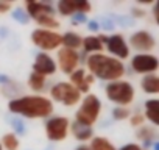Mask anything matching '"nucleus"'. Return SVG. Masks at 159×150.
Masks as SVG:
<instances>
[{
	"mask_svg": "<svg viewBox=\"0 0 159 150\" xmlns=\"http://www.w3.org/2000/svg\"><path fill=\"white\" fill-rule=\"evenodd\" d=\"M8 110L28 119H44L53 113V102L44 96H22L8 103Z\"/></svg>",
	"mask_w": 159,
	"mask_h": 150,
	"instance_id": "f257e3e1",
	"label": "nucleus"
},
{
	"mask_svg": "<svg viewBox=\"0 0 159 150\" xmlns=\"http://www.w3.org/2000/svg\"><path fill=\"white\" fill-rule=\"evenodd\" d=\"M86 66L94 78H100L109 83L122 80V77L125 75V64L105 53L91 55L86 61Z\"/></svg>",
	"mask_w": 159,
	"mask_h": 150,
	"instance_id": "f03ea898",
	"label": "nucleus"
},
{
	"mask_svg": "<svg viewBox=\"0 0 159 150\" xmlns=\"http://www.w3.org/2000/svg\"><path fill=\"white\" fill-rule=\"evenodd\" d=\"M25 13L28 14L30 19L36 21L41 28L44 30H52L55 31L59 27L58 19L55 17V10L50 3H44V2H27L25 3Z\"/></svg>",
	"mask_w": 159,
	"mask_h": 150,
	"instance_id": "7ed1b4c3",
	"label": "nucleus"
},
{
	"mask_svg": "<svg viewBox=\"0 0 159 150\" xmlns=\"http://www.w3.org/2000/svg\"><path fill=\"white\" fill-rule=\"evenodd\" d=\"M102 113V102L95 94H88L81 103H80V108L75 114V122L81 124L84 127H92Z\"/></svg>",
	"mask_w": 159,
	"mask_h": 150,
	"instance_id": "20e7f679",
	"label": "nucleus"
},
{
	"mask_svg": "<svg viewBox=\"0 0 159 150\" xmlns=\"http://www.w3.org/2000/svg\"><path fill=\"white\" fill-rule=\"evenodd\" d=\"M105 94H106V97L112 103H117L119 106L126 108L134 100L136 91H134V88H133V85L129 82H126V80H117V82H111V83L106 85Z\"/></svg>",
	"mask_w": 159,
	"mask_h": 150,
	"instance_id": "39448f33",
	"label": "nucleus"
},
{
	"mask_svg": "<svg viewBox=\"0 0 159 150\" xmlns=\"http://www.w3.org/2000/svg\"><path fill=\"white\" fill-rule=\"evenodd\" d=\"M50 97L64 106H73L81 102V94L69 82H59V83L53 85V88L50 89Z\"/></svg>",
	"mask_w": 159,
	"mask_h": 150,
	"instance_id": "423d86ee",
	"label": "nucleus"
},
{
	"mask_svg": "<svg viewBox=\"0 0 159 150\" xmlns=\"http://www.w3.org/2000/svg\"><path fill=\"white\" fill-rule=\"evenodd\" d=\"M31 42L39 47L41 50L50 52L55 50L61 45V35L52 30H44V28H36L31 31Z\"/></svg>",
	"mask_w": 159,
	"mask_h": 150,
	"instance_id": "0eeeda50",
	"label": "nucleus"
},
{
	"mask_svg": "<svg viewBox=\"0 0 159 150\" xmlns=\"http://www.w3.org/2000/svg\"><path fill=\"white\" fill-rule=\"evenodd\" d=\"M69 130H70V122L64 116H55L45 122V134L53 142L64 141L69 134Z\"/></svg>",
	"mask_w": 159,
	"mask_h": 150,
	"instance_id": "6e6552de",
	"label": "nucleus"
},
{
	"mask_svg": "<svg viewBox=\"0 0 159 150\" xmlns=\"http://www.w3.org/2000/svg\"><path fill=\"white\" fill-rule=\"evenodd\" d=\"M103 44L106 45V50L111 53L109 56H112L119 61H123L129 56V45H128V42L125 41V38L122 35L106 36Z\"/></svg>",
	"mask_w": 159,
	"mask_h": 150,
	"instance_id": "1a4fd4ad",
	"label": "nucleus"
},
{
	"mask_svg": "<svg viewBox=\"0 0 159 150\" xmlns=\"http://www.w3.org/2000/svg\"><path fill=\"white\" fill-rule=\"evenodd\" d=\"M131 67L137 73H154L159 67V59L153 53H137L131 59Z\"/></svg>",
	"mask_w": 159,
	"mask_h": 150,
	"instance_id": "9d476101",
	"label": "nucleus"
},
{
	"mask_svg": "<svg viewBox=\"0 0 159 150\" xmlns=\"http://www.w3.org/2000/svg\"><path fill=\"white\" fill-rule=\"evenodd\" d=\"M58 13L61 16H75V14H88L92 10V5L88 0H81V2H75V0H59L58 5Z\"/></svg>",
	"mask_w": 159,
	"mask_h": 150,
	"instance_id": "9b49d317",
	"label": "nucleus"
},
{
	"mask_svg": "<svg viewBox=\"0 0 159 150\" xmlns=\"http://www.w3.org/2000/svg\"><path fill=\"white\" fill-rule=\"evenodd\" d=\"M129 45L134 50H139L140 53H150L151 50H154L156 47V39L154 36L147 31V30H139L136 33L131 35L129 38Z\"/></svg>",
	"mask_w": 159,
	"mask_h": 150,
	"instance_id": "f8f14e48",
	"label": "nucleus"
},
{
	"mask_svg": "<svg viewBox=\"0 0 159 150\" xmlns=\"http://www.w3.org/2000/svg\"><path fill=\"white\" fill-rule=\"evenodd\" d=\"M58 64L61 72L70 75L72 72H75L78 69L80 64V55L76 50H70V49H61L58 50Z\"/></svg>",
	"mask_w": 159,
	"mask_h": 150,
	"instance_id": "ddd939ff",
	"label": "nucleus"
},
{
	"mask_svg": "<svg viewBox=\"0 0 159 150\" xmlns=\"http://www.w3.org/2000/svg\"><path fill=\"white\" fill-rule=\"evenodd\" d=\"M58 66L55 63V59L45 53V52H41L36 55L34 58V63H33V72L34 73H39L42 77H47V75H53L56 72Z\"/></svg>",
	"mask_w": 159,
	"mask_h": 150,
	"instance_id": "4468645a",
	"label": "nucleus"
},
{
	"mask_svg": "<svg viewBox=\"0 0 159 150\" xmlns=\"http://www.w3.org/2000/svg\"><path fill=\"white\" fill-rule=\"evenodd\" d=\"M69 78H70V85L80 92V94H83V92H89L91 89V85L94 83V77L91 73H88L84 69H76L75 72H72L69 75Z\"/></svg>",
	"mask_w": 159,
	"mask_h": 150,
	"instance_id": "2eb2a0df",
	"label": "nucleus"
},
{
	"mask_svg": "<svg viewBox=\"0 0 159 150\" xmlns=\"http://www.w3.org/2000/svg\"><path fill=\"white\" fill-rule=\"evenodd\" d=\"M140 88L145 94L156 96L159 92V78H157V75L156 73L145 75V77L140 80Z\"/></svg>",
	"mask_w": 159,
	"mask_h": 150,
	"instance_id": "dca6fc26",
	"label": "nucleus"
},
{
	"mask_svg": "<svg viewBox=\"0 0 159 150\" xmlns=\"http://www.w3.org/2000/svg\"><path fill=\"white\" fill-rule=\"evenodd\" d=\"M145 119H148L153 127L159 125V100L157 99H151V100H147L145 103V114H143Z\"/></svg>",
	"mask_w": 159,
	"mask_h": 150,
	"instance_id": "f3484780",
	"label": "nucleus"
},
{
	"mask_svg": "<svg viewBox=\"0 0 159 150\" xmlns=\"http://www.w3.org/2000/svg\"><path fill=\"white\" fill-rule=\"evenodd\" d=\"M61 44L64 45V49H70V50H76L81 47L83 44V38L75 31H67L64 35H61Z\"/></svg>",
	"mask_w": 159,
	"mask_h": 150,
	"instance_id": "a211bd4d",
	"label": "nucleus"
},
{
	"mask_svg": "<svg viewBox=\"0 0 159 150\" xmlns=\"http://www.w3.org/2000/svg\"><path fill=\"white\" fill-rule=\"evenodd\" d=\"M81 47H84V50L88 53H102L103 50V41H102V36H86L83 38V44Z\"/></svg>",
	"mask_w": 159,
	"mask_h": 150,
	"instance_id": "6ab92c4d",
	"label": "nucleus"
},
{
	"mask_svg": "<svg viewBox=\"0 0 159 150\" xmlns=\"http://www.w3.org/2000/svg\"><path fill=\"white\" fill-rule=\"evenodd\" d=\"M72 128V134L75 136V139L78 141H88L91 138H94V131H92V127H84L78 122H73L70 125Z\"/></svg>",
	"mask_w": 159,
	"mask_h": 150,
	"instance_id": "aec40b11",
	"label": "nucleus"
},
{
	"mask_svg": "<svg viewBox=\"0 0 159 150\" xmlns=\"http://www.w3.org/2000/svg\"><path fill=\"white\" fill-rule=\"evenodd\" d=\"M89 148H91V150H117V148L114 147V144L109 142V141H108L106 138H103V136H95V138H92Z\"/></svg>",
	"mask_w": 159,
	"mask_h": 150,
	"instance_id": "412c9836",
	"label": "nucleus"
},
{
	"mask_svg": "<svg viewBox=\"0 0 159 150\" xmlns=\"http://www.w3.org/2000/svg\"><path fill=\"white\" fill-rule=\"evenodd\" d=\"M19 144L20 142L16 133H5L2 138V142H0L2 148L5 150H19Z\"/></svg>",
	"mask_w": 159,
	"mask_h": 150,
	"instance_id": "4be33fe9",
	"label": "nucleus"
},
{
	"mask_svg": "<svg viewBox=\"0 0 159 150\" xmlns=\"http://www.w3.org/2000/svg\"><path fill=\"white\" fill-rule=\"evenodd\" d=\"M157 136V133H156V128L154 127H150V125H142L139 130H137V138L140 139V141H145V144L148 145L154 138Z\"/></svg>",
	"mask_w": 159,
	"mask_h": 150,
	"instance_id": "5701e85b",
	"label": "nucleus"
},
{
	"mask_svg": "<svg viewBox=\"0 0 159 150\" xmlns=\"http://www.w3.org/2000/svg\"><path fill=\"white\" fill-rule=\"evenodd\" d=\"M28 86H30L33 91H36V92L42 91L44 86H45V77H42V75H39V73L31 72L30 77H28Z\"/></svg>",
	"mask_w": 159,
	"mask_h": 150,
	"instance_id": "b1692460",
	"label": "nucleus"
},
{
	"mask_svg": "<svg viewBox=\"0 0 159 150\" xmlns=\"http://www.w3.org/2000/svg\"><path fill=\"white\" fill-rule=\"evenodd\" d=\"M112 117L116 120H123V119H128L129 117V110L128 108H123V106H117L112 110Z\"/></svg>",
	"mask_w": 159,
	"mask_h": 150,
	"instance_id": "393cba45",
	"label": "nucleus"
},
{
	"mask_svg": "<svg viewBox=\"0 0 159 150\" xmlns=\"http://www.w3.org/2000/svg\"><path fill=\"white\" fill-rule=\"evenodd\" d=\"M13 17H14L17 22H20V24H27V22L30 21L28 14H27L25 11H22L20 8H17V10H14V11H13Z\"/></svg>",
	"mask_w": 159,
	"mask_h": 150,
	"instance_id": "a878e982",
	"label": "nucleus"
},
{
	"mask_svg": "<svg viewBox=\"0 0 159 150\" xmlns=\"http://www.w3.org/2000/svg\"><path fill=\"white\" fill-rule=\"evenodd\" d=\"M143 120H145L143 114H139V113H136L134 116L129 117V122H131L133 127H142V125H143Z\"/></svg>",
	"mask_w": 159,
	"mask_h": 150,
	"instance_id": "bb28decb",
	"label": "nucleus"
},
{
	"mask_svg": "<svg viewBox=\"0 0 159 150\" xmlns=\"http://www.w3.org/2000/svg\"><path fill=\"white\" fill-rule=\"evenodd\" d=\"M119 150H143L139 144H134V142H131V144H125L123 147H120Z\"/></svg>",
	"mask_w": 159,
	"mask_h": 150,
	"instance_id": "cd10ccee",
	"label": "nucleus"
},
{
	"mask_svg": "<svg viewBox=\"0 0 159 150\" xmlns=\"http://www.w3.org/2000/svg\"><path fill=\"white\" fill-rule=\"evenodd\" d=\"M11 10V3L10 2H2L0 0V13H8Z\"/></svg>",
	"mask_w": 159,
	"mask_h": 150,
	"instance_id": "c85d7f7f",
	"label": "nucleus"
},
{
	"mask_svg": "<svg viewBox=\"0 0 159 150\" xmlns=\"http://www.w3.org/2000/svg\"><path fill=\"white\" fill-rule=\"evenodd\" d=\"M88 28H89L91 31H98V28H100V24H98L97 21H91V22L88 24Z\"/></svg>",
	"mask_w": 159,
	"mask_h": 150,
	"instance_id": "c756f323",
	"label": "nucleus"
},
{
	"mask_svg": "<svg viewBox=\"0 0 159 150\" xmlns=\"http://www.w3.org/2000/svg\"><path fill=\"white\" fill-rule=\"evenodd\" d=\"M133 14H134L136 17H142V16H143V11H142V10H133Z\"/></svg>",
	"mask_w": 159,
	"mask_h": 150,
	"instance_id": "7c9ffc66",
	"label": "nucleus"
},
{
	"mask_svg": "<svg viewBox=\"0 0 159 150\" xmlns=\"http://www.w3.org/2000/svg\"><path fill=\"white\" fill-rule=\"evenodd\" d=\"M75 150H91V148H89L88 145H80V147H76Z\"/></svg>",
	"mask_w": 159,
	"mask_h": 150,
	"instance_id": "2f4dec72",
	"label": "nucleus"
},
{
	"mask_svg": "<svg viewBox=\"0 0 159 150\" xmlns=\"http://www.w3.org/2000/svg\"><path fill=\"white\" fill-rule=\"evenodd\" d=\"M0 150H3V148H2V145H0Z\"/></svg>",
	"mask_w": 159,
	"mask_h": 150,
	"instance_id": "473e14b6",
	"label": "nucleus"
}]
</instances>
